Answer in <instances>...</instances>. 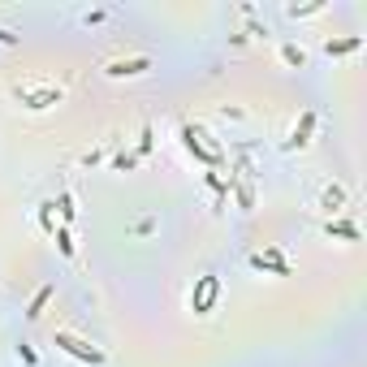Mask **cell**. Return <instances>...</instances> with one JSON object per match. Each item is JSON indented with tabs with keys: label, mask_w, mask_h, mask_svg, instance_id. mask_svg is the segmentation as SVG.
<instances>
[{
	"label": "cell",
	"mask_w": 367,
	"mask_h": 367,
	"mask_svg": "<svg viewBox=\"0 0 367 367\" xmlns=\"http://www.w3.org/2000/svg\"><path fill=\"white\" fill-rule=\"evenodd\" d=\"M324 233H328V238H346V242H359V229L350 225V220H328Z\"/></svg>",
	"instance_id": "cell-8"
},
{
	"label": "cell",
	"mask_w": 367,
	"mask_h": 367,
	"mask_svg": "<svg viewBox=\"0 0 367 367\" xmlns=\"http://www.w3.org/2000/svg\"><path fill=\"white\" fill-rule=\"evenodd\" d=\"M359 43H363L359 35H350V39H328V43H324V52H328V56H346V52H355Z\"/></svg>",
	"instance_id": "cell-9"
},
{
	"label": "cell",
	"mask_w": 367,
	"mask_h": 367,
	"mask_svg": "<svg viewBox=\"0 0 367 367\" xmlns=\"http://www.w3.org/2000/svg\"><path fill=\"white\" fill-rule=\"evenodd\" d=\"M281 56L290 61V65H307V52H302L298 43H285V48H281Z\"/></svg>",
	"instance_id": "cell-12"
},
{
	"label": "cell",
	"mask_w": 367,
	"mask_h": 367,
	"mask_svg": "<svg viewBox=\"0 0 367 367\" xmlns=\"http://www.w3.org/2000/svg\"><path fill=\"white\" fill-rule=\"evenodd\" d=\"M216 294H220V277H212V273L199 277L195 290H190V311H195V315H207V311L216 307Z\"/></svg>",
	"instance_id": "cell-3"
},
{
	"label": "cell",
	"mask_w": 367,
	"mask_h": 367,
	"mask_svg": "<svg viewBox=\"0 0 367 367\" xmlns=\"http://www.w3.org/2000/svg\"><path fill=\"white\" fill-rule=\"evenodd\" d=\"M251 268H260V273H277V277H290V264L281 260V251H255V255H251Z\"/></svg>",
	"instance_id": "cell-6"
},
{
	"label": "cell",
	"mask_w": 367,
	"mask_h": 367,
	"mask_svg": "<svg viewBox=\"0 0 367 367\" xmlns=\"http://www.w3.org/2000/svg\"><path fill=\"white\" fill-rule=\"evenodd\" d=\"M134 165H138V156H125V151H121L117 160H113V169H117V173H130Z\"/></svg>",
	"instance_id": "cell-16"
},
{
	"label": "cell",
	"mask_w": 367,
	"mask_h": 367,
	"mask_svg": "<svg viewBox=\"0 0 367 367\" xmlns=\"http://www.w3.org/2000/svg\"><path fill=\"white\" fill-rule=\"evenodd\" d=\"M52 207H61V220H74V195H61Z\"/></svg>",
	"instance_id": "cell-14"
},
{
	"label": "cell",
	"mask_w": 367,
	"mask_h": 367,
	"mask_svg": "<svg viewBox=\"0 0 367 367\" xmlns=\"http://www.w3.org/2000/svg\"><path fill=\"white\" fill-rule=\"evenodd\" d=\"M48 298H52V285H39V294L30 298V311H26L30 320H39V315H43V302H48Z\"/></svg>",
	"instance_id": "cell-11"
},
{
	"label": "cell",
	"mask_w": 367,
	"mask_h": 367,
	"mask_svg": "<svg viewBox=\"0 0 367 367\" xmlns=\"http://www.w3.org/2000/svg\"><path fill=\"white\" fill-rule=\"evenodd\" d=\"M203 138H207V134L199 130V125H182V143H186V151L195 156V160H203V165H216L220 156H216V151H207V143H203Z\"/></svg>",
	"instance_id": "cell-4"
},
{
	"label": "cell",
	"mask_w": 367,
	"mask_h": 367,
	"mask_svg": "<svg viewBox=\"0 0 367 367\" xmlns=\"http://www.w3.org/2000/svg\"><path fill=\"white\" fill-rule=\"evenodd\" d=\"M0 43H18V35H13V30H5V26H0Z\"/></svg>",
	"instance_id": "cell-18"
},
{
	"label": "cell",
	"mask_w": 367,
	"mask_h": 367,
	"mask_svg": "<svg viewBox=\"0 0 367 367\" xmlns=\"http://www.w3.org/2000/svg\"><path fill=\"white\" fill-rule=\"evenodd\" d=\"M52 342H56L61 350H65L70 359H78V363H91V367H104V363H108V355H104V350H95L91 342L74 337V333H65V328H56V333H52Z\"/></svg>",
	"instance_id": "cell-1"
},
{
	"label": "cell",
	"mask_w": 367,
	"mask_h": 367,
	"mask_svg": "<svg viewBox=\"0 0 367 367\" xmlns=\"http://www.w3.org/2000/svg\"><path fill=\"white\" fill-rule=\"evenodd\" d=\"M18 359H22L26 367H35V363H39V355H35V350H30V346H18Z\"/></svg>",
	"instance_id": "cell-17"
},
{
	"label": "cell",
	"mask_w": 367,
	"mask_h": 367,
	"mask_svg": "<svg viewBox=\"0 0 367 367\" xmlns=\"http://www.w3.org/2000/svg\"><path fill=\"white\" fill-rule=\"evenodd\" d=\"M65 100V91L61 87H18V104L30 108V113H43V108H52Z\"/></svg>",
	"instance_id": "cell-2"
},
{
	"label": "cell",
	"mask_w": 367,
	"mask_h": 367,
	"mask_svg": "<svg viewBox=\"0 0 367 367\" xmlns=\"http://www.w3.org/2000/svg\"><path fill=\"white\" fill-rule=\"evenodd\" d=\"M39 225H43L48 233H56V220H52V203H43V207H39Z\"/></svg>",
	"instance_id": "cell-15"
},
{
	"label": "cell",
	"mask_w": 367,
	"mask_h": 367,
	"mask_svg": "<svg viewBox=\"0 0 367 367\" xmlns=\"http://www.w3.org/2000/svg\"><path fill=\"white\" fill-rule=\"evenodd\" d=\"M320 203L328 207V212H342V207H346V190H342V186H324Z\"/></svg>",
	"instance_id": "cell-10"
},
{
	"label": "cell",
	"mask_w": 367,
	"mask_h": 367,
	"mask_svg": "<svg viewBox=\"0 0 367 367\" xmlns=\"http://www.w3.org/2000/svg\"><path fill=\"white\" fill-rule=\"evenodd\" d=\"M52 238H56V247H61V255H65V260H70V255H74V238H70V229L61 225V229H56Z\"/></svg>",
	"instance_id": "cell-13"
},
{
	"label": "cell",
	"mask_w": 367,
	"mask_h": 367,
	"mask_svg": "<svg viewBox=\"0 0 367 367\" xmlns=\"http://www.w3.org/2000/svg\"><path fill=\"white\" fill-rule=\"evenodd\" d=\"M147 70H151V56H117V61L104 65L108 78H134V74H147Z\"/></svg>",
	"instance_id": "cell-5"
},
{
	"label": "cell",
	"mask_w": 367,
	"mask_h": 367,
	"mask_svg": "<svg viewBox=\"0 0 367 367\" xmlns=\"http://www.w3.org/2000/svg\"><path fill=\"white\" fill-rule=\"evenodd\" d=\"M311 130H315V113H302V121L294 125V134L290 138H285V147H307V143H311Z\"/></svg>",
	"instance_id": "cell-7"
}]
</instances>
